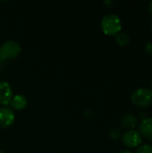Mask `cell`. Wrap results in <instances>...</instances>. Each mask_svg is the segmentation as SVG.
Masks as SVG:
<instances>
[{"label": "cell", "instance_id": "cell-3", "mask_svg": "<svg viewBox=\"0 0 152 153\" xmlns=\"http://www.w3.org/2000/svg\"><path fill=\"white\" fill-rule=\"evenodd\" d=\"M22 51L21 45L15 40H6L0 47V56L3 60L13 59Z\"/></svg>", "mask_w": 152, "mask_h": 153}, {"label": "cell", "instance_id": "cell-8", "mask_svg": "<svg viewBox=\"0 0 152 153\" xmlns=\"http://www.w3.org/2000/svg\"><path fill=\"white\" fill-rule=\"evenodd\" d=\"M120 124L124 128L132 130V129L135 128L139 125V119L135 115H133L132 113H129V114L124 115L121 117Z\"/></svg>", "mask_w": 152, "mask_h": 153}, {"label": "cell", "instance_id": "cell-6", "mask_svg": "<svg viewBox=\"0 0 152 153\" xmlns=\"http://www.w3.org/2000/svg\"><path fill=\"white\" fill-rule=\"evenodd\" d=\"M13 90L7 82H0V104L8 105L13 99Z\"/></svg>", "mask_w": 152, "mask_h": 153}, {"label": "cell", "instance_id": "cell-10", "mask_svg": "<svg viewBox=\"0 0 152 153\" xmlns=\"http://www.w3.org/2000/svg\"><path fill=\"white\" fill-rule=\"evenodd\" d=\"M115 39H116V43L119 46H126V45H128L130 43V40H131V38H130V36H129L128 33H126V32H121V31L118 32L116 35Z\"/></svg>", "mask_w": 152, "mask_h": 153}, {"label": "cell", "instance_id": "cell-7", "mask_svg": "<svg viewBox=\"0 0 152 153\" xmlns=\"http://www.w3.org/2000/svg\"><path fill=\"white\" fill-rule=\"evenodd\" d=\"M139 132L142 136L152 142V117H146L142 120L139 126Z\"/></svg>", "mask_w": 152, "mask_h": 153}, {"label": "cell", "instance_id": "cell-18", "mask_svg": "<svg viewBox=\"0 0 152 153\" xmlns=\"http://www.w3.org/2000/svg\"><path fill=\"white\" fill-rule=\"evenodd\" d=\"M0 153H4V152H3L2 150H0Z\"/></svg>", "mask_w": 152, "mask_h": 153}, {"label": "cell", "instance_id": "cell-5", "mask_svg": "<svg viewBox=\"0 0 152 153\" xmlns=\"http://www.w3.org/2000/svg\"><path fill=\"white\" fill-rule=\"evenodd\" d=\"M15 120V115L12 108L4 106L0 108V127L8 128L10 127Z\"/></svg>", "mask_w": 152, "mask_h": 153}, {"label": "cell", "instance_id": "cell-14", "mask_svg": "<svg viewBox=\"0 0 152 153\" xmlns=\"http://www.w3.org/2000/svg\"><path fill=\"white\" fill-rule=\"evenodd\" d=\"M139 116H140V117H142V120L145 119L146 117H148L146 116V113H145V112H140V113H139Z\"/></svg>", "mask_w": 152, "mask_h": 153}, {"label": "cell", "instance_id": "cell-2", "mask_svg": "<svg viewBox=\"0 0 152 153\" xmlns=\"http://www.w3.org/2000/svg\"><path fill=\"white\" fill-rule=\"evenodd\" d=\"M131 101L138 108H148L152 105V90L142 87L134 90L131 94Z\"/></svg>", "mask_w": 152, "mask_h": 153}, {"label": "cell", "instance_id": "cell-19", "mask_svg": "<svg viewBox=\"0 0 152 153\" xmlns=\"http://www.w3.org/2000/svg\"><path fill=\"white\" fill-rule=\"evenodd\" d=\"M151 30H152V21H151Z\"/></svg>", "mask_w": 152, "mask_h": 153}, {"label": "cell", "instance_id": "cell-15", "mask_svg": "<svg viewBox=\"0 0 152 153\" xmlns=\"http://www.w3.org/2000/svg\"><path fill=\"white\" fill-rule=\"evenodd\" d=\"M149 11H150V13L152 14V1H151L149 3Z\"/></svg>", "mask_w": 152, "mask_h": 153}, {"label": "cell", "instance_id": "cell-9", "mask_svg": "<svg viewBox=\"0 0 152 153\" xmlns=\"http://www.w3.org/2000/svg\"><path fill=\"white\" fill-rule=\"evenodd\" d=\"M10 103H11V106L13 108H14L16 110H21V109H23L27 106L28 101H27V99L25 96L18 94V95H15L14 97H13Z\"/></svg>", "mask_w": 152, "mask_h": 153}, {"label": "cell", "instance_id": "cell-4", "mask_svg": "<svg viewBox=\"0 0 152 153\" xmlns=\"http://www.w3.org/2000/svg\"><path fill=\"white\" fill-rule=\"evenodd\" d=\"M122 141H123V143L126 147L134 148V147H138L139 145H141L142 142V136L139 131L132 129V130L126 131L122 135Z\"/></svg>", "mask_w": 152, "mask_h": 153}, {"label": "cell", "instance_id": "cell-1", "mask_svg": "<svg viewBox=\"0 0 152 153\" xmlns=\"http://www.w3.org/2000/svg\"><path fill=\"white\" fill-rule=\"evenodd\" d=\"M102 31L107 35H116L122 30V22L120 17L115 13L106 14L100 22Z\"/></svg>", "mask_w": 152, "mask_h": 153}, {"label": "cell", "instance_id": "cell-13", "mask_svg": "<svg viewBox=\"0 0 152 153\" xmlns=\"http://www.w3.org/2000/svg\"><path fill=\"white\" fill-rule=\"evenodd\" d=\"M144 51L148 55H152V41H149L144 46Z\"/></svg>", "mask_w": 152, "mask_h": 153}, {"label": "cell", "instance_id": "cell-12", "mask_svg": "<svg viewBox=\"0 0 152 153\" xmlns=\"http://www.w3.org/2000/svg\"><path fill=\"white\" fill-rule=\"evenodd\" d=\"M108 136L112 140H118L122 135H121L120 130H118L117 128H112L108 132Z\"/></svg>", "mask_w": 152, "mask_h": 153}, {"label": "cell", "instance_id": "cell-17", "mask_svg": "<svg viewBox=\"0 0 152 153\" xmlns=\"http://www.w3.org/2000/svg\"><path fill=\"white\" fill-rule=\"evenodd\" d=\"M150 83H151V90H152V77H151V82H150Z\"/></svg>", "mask_w": 152, "mask_h": 153}, {"label": "cell", "instance_id": "cell-16", "mask_svg": "<svg viewBox=\"0 0 152 153\" xmlns=\"http://www.w3.org/2000/svg\"><path fill=\"white\" fill-rule=\"evenodd\" d=\"M118 153H133L132 152H130V151H128V150H122V151H120Z\"/></svg>", "mask_w": 152, "mask_h": 153}, {"label": "cell", "instance_id": "cell-11", "mask_svg": "<svg viewBox=\"0 0 152 153\" xmlns=\"http://www.w3.org/2000/svg\"><path fill=\"white\" fill-rule=\"evenodd\" d=\"M134 153H152V145L148 143L141 144L137 147Z\"/></svg>", "mask_w": 152, "mask_h": 153}]
</instances>
